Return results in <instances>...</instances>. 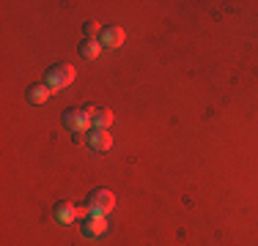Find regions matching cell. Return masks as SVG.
<instances>
[{"mask_svg":"<svg viewBox=\"0 0 258 246\" xmlns=\"http://www.w3.org/2000/svg\"><path fill=\"white\" fill-rule=\"evenodd\" d=\"M94 109L91 107H69L63 112V123H66V129H69V132H75V134H83L85 129L91 126V123H94Z\"/></svg>","mask_w":258,"mask_h":246,"instance_id":"cell-2","label":"cell"},{"mask_svg":"<svg viewBox=\"0 0 258 246\" xmlns=\"http://www.w3.org/2000/svg\"><path fill=\"white\" fill-rule=\"evenodd\" d=\"M52 213H55V219H58L60 224H72V221L77 219V208H72L69 202H58Z\"/></svg>","mask_w":258,"mask_h":246,"instance_id":"cell-8","label":"cell"},{"mask_svg":"<svg viewBox=\"0 0 258 246\" xmlns=\"http://www.w3.org/2000/svg\"><path fill=\"white\" fill-rule=\"evenodd\" d=\"M96 33H102V25H99V22H94V20L85 22V36H88V39H94Z\"/></svg>","mask_w":258,"mask_h":246,"instance_id":"cell-11","label":"cell"},{"mask_svg":"<svg viewBox=\"0 0 258 246\" xmlns=\"http://www.w3.org/2000/svg\"><path fill=\"white\" fill-rule=\"evenodd\" d=\"M110 123H113V112H110V109H99V112H94V126L96 129H104V132H107Z\"/></svg>","mask_w":258,"mask_h":246,"instance_id":"cell-10","label":"cell"},{"mask_svg":"<svg viewBox=\"0 0 258 246\" xmlns=\"http://www.w3.org/2000/svg\"><path fill=\"white\" fill-rule=\"evenodd\" d=\"M50 93H52V90L47 88L44 82H33V85L28 88V101H30V104H44L47 98H50Z\"/></svg>","mask_w":258,"mask_h":246,"instance_id":"cell-7","label":"cell"},{"mask_svg":"<svg viewBox=\"0 0 258 246\" xmlns=\"http://www.w3.org/2000/svg\"><path fill=\"white\" fill-rule=\"evenodd\" d=\"M99 52H102V44L96 39H85L83 44H80V55H83L85 60H94Z\"/></svg>","mask_w":258,"mask_h":246,"instance_id":"cell-9","label":"cell"},{"mask_svg":"<svg viewBox=\"0 0 258 246\" xmlns=\"http://www.w3.org/2000/svg\"><path fill=\"white\" fill-rule=\"evenodd\" d=\"M85 140H88L91 151H96V153H104V151L113 148V137H110V132H104V129H94Z\"/></svg>","mask_w":258,"mask_h":246,"instance_id":"cell-6","label":"cell"},{"mask_svg":"<svg viewBox=\"0 0 258 246\" xmlns=\"http://www.w3.org/2000/svg\"><path fill=\"white\" fill-rule=\"evenodd\" d=\"M72 79H75V66H69V63H55L44 74V85L50 90L66 88V85H72Z\"/></svg>","mask_w":258,"mask_h":246,"instance_id":"cell-1","label":"cell"},{"mask_svg":"<svg viewBox=\"0 0 258 246\" xmlns=\"http://www.w3.org/2000/svg\"><path fill=\"white\" fill-rule=\"evenodd\" d=\"M99 44L104 49H115V47H121L124 44V30L118 28V25H107V28H102V33H99Z\"/></svg>","mask_w":258,"mask_h":246,"instance_id":"cell-4","label":"cell"},{"mask_svg":"<svg viewBox=\"0 0 258 246\" xmlns=\"http://www.w3.org/2000/svg\"><path fill=\"white\" fill-rule=\"evenodd\" d=\"M80 230H83V235H88V238H99V235L107 232V221H104V216H83Z\"/></svg>","mask_w":258,"mask_h":246,"instance_id":"cell-5","label":"cell"},{"mask_svg":"<svg viewBox=\"0 0 258 246\" xmlns=\"http://www.w3.org/2000/svg\"><path fill=\"white\" fill-rule=\"evenodd\" d=\"M85 202H88V211L94 216H104V213H110L115 208V194L110 189H94Z\"/></svg>","mask_w":258,"mask_h":246,"instance_id":"cell-3","label":"cell"}]
</instances>
